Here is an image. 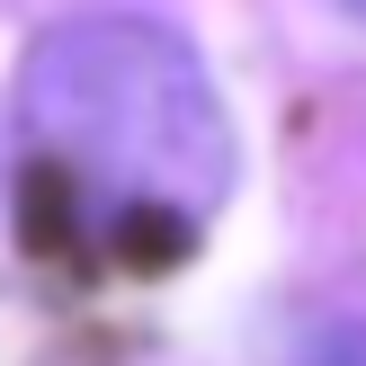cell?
Returning <instances> with one entry per match:
<instances>
[{
	"label": "cell",
	"mask_w": 366,
	"mask_h": 366,
	"mask_svg": "<svg viewBox=\"0 0 366 366\" xmlns=\"http://www.w3.org/2000/svg\"><path fill=\"white\" fill-rule=\"evenodd\" d=\"M36 161L99 197L117 232H179L232 188V117L188 36L152 18H71L18 63Z\"/></svg>",
	"instance_id": "6da1fadb"
},
{
	"label": "cell",
	"mask_w": 366,
	"mask_h": 366,
	"mask_svg": "<svg viewBox=\"0 0 366 366\" xmlns=\"http://www.w3.org/2000/svg\"><path fill=\"white\" fill-rule=\"evenodd\" d=\"M286 366H366V322H349V313L304 322V340H295V357H286Z\"/></svg>",
	"instance_id": "7a4b0ae2"
},
{
	"label": "cell",
	"mask_w": 366,
	"mask_h": 366,
	"mask_svg": "<svg viewBox=\"0 0 366 366\" xmlns=\"http://www.w3.org/2000/svg\"><path fill=\"white\" fill-rule=\"evenodd\" d=\"M340 9H357V18H366V0H340Z\"/></svg>",
	"instance_id": "3957f363"
}]
</instances>
